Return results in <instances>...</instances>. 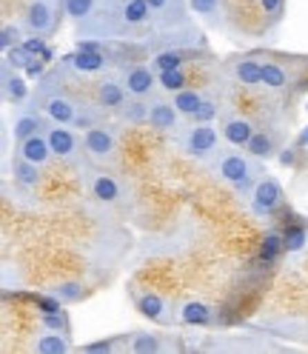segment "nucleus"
I'll return each mask as SVG.
<instances>
[{"label":"nucleus","mask_w":308,"mask_h":354,"mask_svg":"<svg viewBox=\"0 0 308 354\" xmlns=\"http://www.w3.org/2000/svg\"><path fill=\"white\" fill-rule=\"evenodd\" d=\"M151 26L148 0H100V6L80 24H75V37H95L103 43H120L140 37Z\"/></svg>","instance_id":"obj_1"},{"label":"nucleus","mask_w":308,"mask_h":354,"mask_svg":"<svg viewBox=\"0 0 308 354\" xmlns=\"http://www.w3.org/2000/svg\"><path fill=\"white\" fill-rule=\"evenodd\" d=\"M206 169L217 177L220 183H226L237 197H246V201H249L251 189L257 186V180L266 174V166H262V160L254 158L249 149L240 151V146L220 149L214 158L206 163Z\"/></svg>","instance_id":"obj_2"},{"label":"nucleus","mask_w":308,"mask_h":354,"mask_svg":"<svg viewBox=\"0 0 308 354\" xmlns=\"http://www.w3.org/2000/svg\"><path fill=\"white\" fill-rule=\"evenodd\" d=\"M63 63H57L55 69H49L46 75H43L40 80H37V88H35V95H32V106H37L43 115H46L49 120H55V123H75V115H77V106H80V100L77 97H72L66 88L60 86V80H63Z\"/></svg>","instance_id":"obj_3"},{"label":"nucleus","mask_w":308,"mask_h":354,"mask_svg":"<svg viewBox=\"0 0 308 354\" xmlns=\"http://www.w3.org/2000/svg\"><path fill=\"white\" fill-rule=\"evenodd\" d=\"M77 171H80V180H83V186H86V192H89L97 203H103V206H123L126 203V197H128V192H126V186H123V180L115 174V171H108L106 166H100V163H80L77 166Z\"/></svg>","instance_id":"obj_4"},{"label":"nucleus","mask_w":308,"mask_h":354,"mask_svg":"<svg viewBox=\"0 0 308 354\" xmlns=\"http://www.w3.org/2000/svg\"><path fill=\"white\" fill-rule=\"evenodd\" d=\"M220 129L214 123H189V126H180L177 131V146L186 158H194L200 163H209L214 154L220 151Z\"/></svg>","instance_id":"obj_5"},{"label":"nucleus","mask_w":308,"mask_h":354,"mask_svg":"<svg viewBox=\"0 0 308 354\" xmlns=\"http://www.w3.org/2000/svg\"><path fill=\"white\" fill-rule=\"evenodd\" d=\"M83 149H86V160L100 163V166H112L117 160L120 151V131L115 123H97L92 129L83 131Z\"/></svg>","instance_id":"obj_6"},{"label":"nucleus","mask_w":308,"mask_h":354,"mask_svg":"<svg viewBox=\"0 0 308 354\" xmlns=\"http://www.w3.org/2000/svg\"><path fill=\"white\" fill-rule=\"evenodd\" d=\"M60 12L63 0H29L23 17H20V26L29 35H40L49 40L60 26Z\"/></svg>","instance_id":"obj_7"},{"label":"nucleus","mask_w":308,"mask_h":354,"mask_svg":"<svg viewBox=\"0 0 308 354\" xmlns=\"http://www.w3.org/2000/svg\"><path fill=\"white\" fill-rule=\"evenodd\" d=\"M43 131H46V138H49V143H52L55 158H60L63 163H69V166H75V169L83 163L86 149H83V138L75 131V126L49 120Z\"/></svg>","instance_id":"obj_8"},{"label":"nucleus","mask_w":308,"mask_h":354,"mask_svg":"<svg viewBox=\"0 0 308 354\" xmlns=\"http://www.w3.org/2000/svg\"><path fill=\"white\" fill-rule=\"evenodd\" d=\"M143 40H154V52H160V49H180V52H189V49H206V37L203 32L197 29V24L191 20V24H183V26H174V29H166V32H154V37H143ZM140 40V43H143Z\"/></svg>","instance_id":"obj_9"},{"label":"nucleus","mask_w":308,"mask_h":354,"mask_svg":"<svg viewBox=\"0 0 308 354\" xmlns=\"http://www.w3.org/2000/svg\"><path fill=\"white\" fill-rule=\"evenodd\" d=\"M117 77L126 86L128 97H151L157 88V72L143 63H117Z\"/></svg>","instance_id":"obj_10"},{"label":"nucleus","mask_w":308,"mask_h":354,"mask_svg":"<svg viewBox=\"0 0 308 354\" xmlns=\"http://www.w3.org/2000/svg\"><path fill=\"white\" fill-rule=\"evenodd\" d=\"M282 197L285 194H282V186H280L277 177L262 174L249 194V209L254 217H271L282 206Z\"/></svg>","instance_id":"obj_11"},{"label":"nucleus","mask_w":308,"mask_h":354,"mask_svg":"<svg viewBox=\"0 0 308 354\" xmlns=\"http://www.w3.org/2000/svg\"><path fill=\"white\" fill-rule=\"evenodd\" d=\"M151 6V32H166L174 26L191 24V6L189 0H148Z\"/></svg>","instance_id":"obj_12"},{"label":"nucleus","mask_w":308,"mask_h":354,"mask_svg":"<svg viewBox=\"0 0 308 354\" xmlns=\"http://www.w3.org/2000/svg\"><path fill=\"white\" fill-rule=\"evenodd\" d=\"M135 306H137V312L146 320H151L154 326H174L177 323V306L160 292H140L135 297Z\"/></svg>","instance_id":"obj_13"},{"label":"nucleus","mask_w":308,"mask_h":354,"mask_svg":"<svg viewBox=\"0 0 308 354\" xmlns=\"http://www.w3.org/2000/svg\"><path fill=\"white\" fill-rule=\"evenodd\" d=\"M3 171H6V177H12L17 186H23L26 192L37 189L40 180H43V166L26 160L20 151H15V158L12 154H3Z\"/></svg>","instance_id":"obj_14"},{"label":"nucleus","mask_w":308,"mask_h":354,"mask_svg":"<svg viewBox=\"0 0 308 354\" xmlns=\"http://www.w3.org/2000/svg\"><path fill=\"white\" fill-rule=\"evenodd\" d=\"M0 95H3V103H12V106H23V103L32 100L29 80L17 69H12L6 60H3V66H0Z\"/></svg>","instance_id":"obj_15"},{"label":"nucleus","mask_w":308,"mask_h":354,"mask_svg":"<svg viewBox=\"0 0 308 354\" xmlns=\"http://www.w3.org/2000/svg\"><path fill=\"white\" fill-rule=\"evenodd\" d=\"M180 118L183 115L177 112V106L171 100L157 97V95L148 97V126L154 131H180Z\"/></svg>","instance_id":"obj_16"},{"label":"nucleus","mask_w":308,"mask_h":354,"mask_svg":"<svg viewBox=\"0 0 308 354\" xmlns=\"http://www.w3.org/2000/svg\"><path fill=\"white\" fill-rule=\"evenodd\" d=\"M60 63L69 72H77V75H103V72H108V66H112V57H108L106 52L75 49V55H66Z\"/></svg>","instance_id":"obj_17"},{"label":"nucleus","mask_w":308,"mask_h":354,"mask_svg":"<svg viewBox=\"0 0 308 354\" xmlns=\"http://www.w3.org/2000/svg\"><path fill=\"white\" fill-rule=\"evenodd\" d=\"M174 348H180V346L174 340H166V335H157V331H131L126 340V351L131 354H163Z\"/></svg>","instance_id":"obj_18"},{"label":"nucleus","mask_w":308,"mask_h":354,"mask_svg":"<svg viewBox=\"0 0 308 354\" xmlns=\"http://www.w3.org/2000/svg\"><path fill=\"white\" fill-rule=\"evenodd\" d=\"M217 320V312L214 306H209L206 300H197V297H189L183 303H177V323L180 326H214Z\"/></svg>","instance_id":"obj_19"},{"label":"nucleus","mask_w":308,"mask_h":354,"mask_svg":"<svg viewBox=\"0 0 308 354\" xmlns=\"http://www.w3.org/2000/svg\"><path fill=\"white\" fill-rule=\"evenodd\" d=\"M254 123L243 115H226L223 123H220V135H223V140L229 146H240V149H246L249 140L254 138Z\"/></svg>","instance_id":"obj_20"},{"label":"nucleus","mask_w":308,"mask_h":354,"mask_svg":"<svg viewBox=\"0 0 308 354\" xmlns=\"http://www.w3.org/2000/svg\"><path fill=\"white\" fill-rule=\"evenodd\" d=\"M126 100H128V92H126V86L120 83L117 72H115V75L106 72V75L97 80V103L106 109V112H117V109H120Z\"/></svg>","instance_id":"obj_21"},{"label":"nucleus","mask_w":308,"mask_h":354,"mask_svg":"<svg viewBox=\"0 0 308 354\" xmlns=\"http://www.w3.org/2000/svg\"><path fill=\"white\" fill-rule=\"evenodd\" d=\"M46 123H49V118L40 112V109H29V106H23L20 112L15 115V120H12V135H15V140L20 143V140H26V138H32V135H37V131H43L46 129Z\"/></svg>","instance_id":"obj_22"},{"label":"nucleus","mask_w":308,"mask_h":354,"mask_svg":"<svg viewBox=\"0 0 308 354\" xmlns=\"http://www.w3.org/2000/svg\"><path fill=\"white\" fill-rule=\"evenodd\" d=\"M17 151L23 154L26 160L37 163V166H49L52 158H55V151H52V143L46 138V131H37V135L26 138V140H20L17 143Z\"/></svg>","instance_id":"obj_23"},{"label":"nucleus","mask_w":308,"mask_h":354,"mask_svg":"<svg viewBox=\"0 0 308 354\" xmlns=\"http://www.w3.org/2000/svg\"><path fill=\"white\" fill-rule=\"evenodd\" d=\"M191 15L197 20H203L209 29H223L226 26V9L223 0H189Z\"/></svg>","instance_id":"obj_24"},{"label":"nucleus","mask_w":308,"mask_h":354,"mask_svg":"<svg viewBox=\"0 0 308 354\" xmlns=\"http://www.w3.org/2000/svg\"><path fill=\"white\" fill-rule=\"evenodd\" d=\"M231 77L240 83V86H262V63L254 60V57H237L231 60Z\"/></svg>","instance_id":"obj_25"},{"label":"nucleus","mask_w":308,"mask_h":354,"mask_svg":"<svg viewBox=\"0 0 308 354\" xmlns=\"http://www.w3.org/2000/svg\"><path fill=\"white\" fill-rule=\"evenodd\" d=\"M32 348L37 354H66V351H72V343H69V335H63V331L43 328L40 335L35 337Z\"/></svg>","instance_id":"obj_26"},{"label":"nucleus","mask_w":308,"mask_h":354,"mask_svg":"<svg viewBox=\"0 0 308 354\" xmlns=\"http://www.w3.org/2000/svg\"><path fill=\"white\" fill-rule=\"evenodd\" d=\"M117 123L123 126H148V97H131L117 109Z\"/></svg>","instance_id":"obj_27"},{"label":"nucleus","mask_w":308,"mask_h":354,"mask_svg":"<svg viewBox=\"0 0 308 354\" xmlns=\"http://www.w3.org/2000/svg\"><path fill=\"white\" fill-rule=\"evenodd\" d=\"M262 86L271 88V92H280V88L291 86L289 66H282L280 60H266V63H262Z\"/></svg>","instance_id":"obj_28"},{"label":"nucleus","mask_w":308,"mask_h":354,"mask_svg":"<svg viewBox=\"0 0 308 354\" xmlns=\"http://www.w3.org/2000/svg\"><path fill=\"white\" fill-rule=\"evenodd\" d=\"M203 92H197V88H180V92H174L171 95V103L174 106H177V112L183 115V118H191L194 112H197V109H200V103H203Z\"/></svg>","instance_id":"obj_29"},{"label":"nucleus","mask_w":308,"mask_h":354,"mask_svg":"<svg viewBox=\"0 0 308 354\" xmlns=\"http://www.w3.org/2000/svg\"><path fill=\"white\" fill-rule=\"evenodd\" d=\"M106 120V109L100 106V103H80L77 106V115H75V129H92V126H97V123H103Z\"/></svg>","instance_id":"obj_30"},{"label":"nucleus","mask_w":308,"mask_h":354,"mask_svg":"<svg viewBox=\"0 0 308 354\" xmlns=\"http://www.w3.org/2000/svg\"><path fill=\"white\" fill-rule=\"evenodd\" d=\"M254 158H260V160H269L271 154L277 151V143H274V135L269 129H257L254 131V138L249 140V146H246Z\"/></svg>","instance_id":"obj_31"},{"label":"nucleus","mask_w":308,"mask_h":354,"mask_svg":"<svg viewBox=\"0 0 308 354\" xmlns=\"http://www.w3.org/2000/svg\"><path fill=\"white\" fill-rule=\"evenodd\" d=\"M186 55L180 49H160L151 55V69L154 72H169V69H183Z\"/></svg>","instance_id":"obj_32"},{"label":"nucleus","mask_w":308,"mask_h":354,"mask_svg":"<svg viewBox=\"0 0 308 354\" xmlns=\"http://www.w3.org/2000/svg\"><path fill=\"white\" fill-rule=\"evenodd\" d=\"M49 295H52L55 300H60L63 306H72V303H77V300H83V297H86V286H83V283H77V280H66V283L52 286Z\"/></svg>","instance_id":"obj_33"},{"label":"nucleus","mask_w":308,"mask_h":354,"mask_svg":"<svg viewBox=\"0 0 308 354\" xmlns=\"http://www.w3.org/2000/svg\"><path fill=\"white\" fill-rule=\"evenodd\" d=\"M97 6H100V0H63V15L69 17L72 24H80V20H86Z\"/></svg>","instance_id":"obj_34"},{"label":"nucleus","mask_w":308,"mask_h":354,"mask_svg":"<svg viewBox=\"0 0 308 354\" xmlns=\"http://www.w3.org/2000/svg\"><path fill=\"white\" fill-rule=\"evenodd\" d=\"M157 83H160V88H163V92H169V95L180 92V88H186V86H189V80H186V72H183V69H169V72H157Z\"/></svg>","instance_id":"obj_35"},{"label":"nucleus","mask_w":308,"mask_h":354,"mask_svg":"<svg viewBox=\"0 0 308 354\" xmlns=\"http://www.w3.org/2000/svg\"><path fill=\"white\" fill-rule=\"evenodd\" d=\"M3 60L12 66V69H17V72H26V66L35 60V55L23 46V43H17V46H12L9 52H3Z\"/></svg>","instance_id":"obj_36"},{"label":"nucleus","mask_w":308,"mask_h":354,"mask_svg":"<svg viewBox=\"0 0 308 354\" xmlns=\"http://www.w3.org/2000/svg\"><path fill=\"white\" fill-rule=\"evenodd\" d=\"M23 26H20V24H12V20H9V24H3V29H0V49H3V52H9L12 46H17V43H23Z\"/></svg>","instance_id":"obj_37"},{"label":"nucleus","mask_w":308,"mask_h":354,"mask_svg":"<svg viewBox=\"0 0 308 354\" xmlns=\"http://www.w3.org/2000/svg\"><path fill=\"white\" fill-rule=\"evenodd\" d=\"M217 115H220V100L217 97H203L200 109H197L189 120H194V123H214Z\"/></svg>","instance_id":"obj_38"},{"label":"nucleus","mask_w":308,"mask_h":354,"mask_svg":"<svg viewBox=\"0 0 308 354\" xmlns=\"http://www.w3.org/2000/svg\"><path fill=\"white\" fill-rule=\"evenodd\" d=\"M282 249H285V240H282L280 234L269 232V234H266V240H262L260 254H262V260H266V263H274V260H277V254H280Z\"/></svg>","instance_id":"obj_39"},{"label":"nucleus","mask_w":308,"mask_h":354,"mask_svg":"<svg viewBox=\"0 0 308 354\" xmlns=\"http://www.w3.org/2000/svg\"><path fill=\"white\" fill-rule=\"evenodd\" d=\"M40 328H55V331L69 335V317H66L63 308H57V312H46V315H40Z\"/></svg>","instance_id":"obj_40"},{"label":"nucleus","mask_w":308,"mask_h":354,"mask_svg":"<svg viewBox=\"0 0 308 354\" xmlns=\"http://www.w3.org/2000/svg\"><path fill=\"white\" fill-rule=\"evenodd\" d=\"M282 240H285V252H300L308 243V229L305 226H291Z\"/></svg>","instance_id":"obj_41"},{"label":"nucleus","mask_w":308,"mask_h":354,"mask_svg":"<svg viewBox=\"0 0 308 354\" xmlns=\"http://www.w3.org/2000/svg\"><path fill=\"white\" fill-rule=\"evenodd\" d=\"M43 75H46V60H43V57H35V60L26 66V77H29V80H40Z\"/></svg>","instance_id":"obj_42"},{"label":"nucleus","mask_w":308,"mask_h":354,"mask_svg":"<svg viewBox=\"0 0 308 354\" xmlns=\"http://www.w3.org/2000/svg\"><path fill=\"white\" fill-rule=\"evenodd\" d=\"M282 3H285V0H260L262 12H266L269 17H277V15L282 12Z\"/></svg>","instance_id":"obj_43"},{"label":"nucleus","mask_w":308,"mask_h":354,"mask_svg":"<svg viewBox=\"0 0 308 354\" xmlns=\"http://www.w3.org/2000/svg\"><path fill=\"white\" fill-rule=\"evenodd\" d=\"M280 163H282V166H291V163H294V149H285V151L280 154Z\"/></svg>","instance_id":"obj_44"},{"label":"nucleus","mask_w":308,"mask_h":354,"mask_svg":"<svg viewBox=\"0 0 308 354\" xmlns=\"http://www.w3.org/2000/svg\"><path fill=\"white\" fill-rule=\"evenodd\" d=\"M297 146H300V149H305V146H308V126H305V129L300 131V135H297Z\"/></svg>","instance_id":"obj_45"},{"label":"nucleus","mask_w":308,"mask_h":354,"mask_svg":"<svg viewBox=\"0 0 308 354\" xmlns=\"http://www.w3.org/2000/svg\"><path fill=\"white\" fill-rule=\"evenodd\" d=\"M305 109H308V106H305Z\"/></svg>","instance_id":"obj_46"}]
</instances>
